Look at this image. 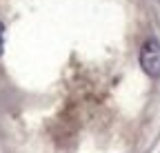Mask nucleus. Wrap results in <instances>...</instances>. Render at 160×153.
I'll return each instance as SVG.
<instances>
[{"label":"nucleus","instance_id":"f257e3e1","mask_svg":"<svg viewBox=\"0 0 160 153\" xmlns=\"http://www.w3.org/2000/svg\"><path fill=\"white\" fill-rule=\"evenodd\" d=\"M140 67L149 78H160V42L149 38L140 49Z\"/></svg>","mask_w":160,"mask_h":153},{"label":"nucleus","instance_id":"f03ea898","mask_svg":"<svg viewBox=\"0 0 160 153\" xmlns=\"http://www.w3.org/2000/svg\"><path fill=\"white\" fill-rule=\"evenodd\" d=\"M2 51H5V25L0 22V55H2Z\"/></svg>","mask_w":160,"mask_h":153}]
</instances>
